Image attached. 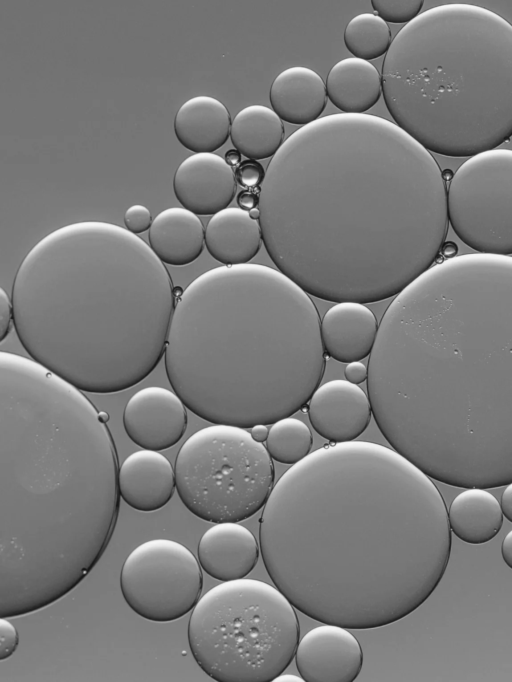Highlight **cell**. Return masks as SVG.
<instances>
[{
    "label": "cell",
    "mask_w": 512,
    "mask_h": 682,
    "mask_svg": "<svg viewBox=\"0 0 512 682\" xmlns=\"http://www.w3.org/2000/svg\"><path fill=\"white\" fill-rule=\"evenodd\" d=\"M201 568L212 578H245L259 558V545L250 530L236 522L216 523L200 538L197 548Z\"/></svg>",
    "instance_id": "e0dca14e"
},
{
    "label": "cell",
    "mask_w": 512,
    "mask_h": 682,
    "mask_svg": "<svg viewBox=\"0 0 512 682\" xmlns=\"http://www.w3.org/2000/svg\"><path fill=\"white\" fill-rule=\"evenodd\" d=\"M382 95L428 151L472 157L512 136V24L479 5L432 7L393 38Z\"/></svg>",
    "instance_id": "52a82bcc"
},
{
    "label": "cell",
    "mask_w": 512,
    "mask_h": 682,
    "mask_svg": "<svg viewBox=\"0 0 512 682\" xmlns=\"http://www.w3.org/2000/svg\"><path fill=\"white\" fill-rule=\"evenodd\" d=\"M234 170L214 153L184 159L173 177V191L183 208L196 215H214L228 207L236 193Z\"/></svg>",
    "instance_id": "9a60e30c"
},
{
    "label": "cell",
    "mask_w": 512,
    "mask_h": 682,
    "mask_svg": "<svg viewBox=\"0 0 512 682\" xmlns=\"http://www.w3.org/2000/svg\"><path fill=\"white\" fill-rule=\"evenodd\" d=\"M237 183L245 189L261 190L266 171L263 166L253 159L242 161L235 169Z\"/></svg>",
    "instance_id": "f1b7e54d"
},
{
    "label": "cell",
    "mask_w": 512,
    "mask_h": 682,
    "mask_svg": "<svg viewBox=\"0 0 512 682\" xmlns=\"http://www.w3.org/2000/svg\"><path fill=\"white\" fill-rule=\"evenodd\" d=\"M230 138L235 149L248 159L273 157L284 143L283 122L273 109L250 105L234 117Z\"/></svg>",
    "instance_id": "d4e9b609"
},
{
    "label": "cell",
    "mask_w": 512,
    "mask_h": 682,
    "mask_svg": "<svg viewBox=\"0 0 512 682\" xmlns=\"http://www.w3.org/2000/svg\"><path fill=\"white\" fill-rule=\"evenodd\" d=\"M265 249L307 294L374 303L431 268L448 231L443 171L396 123L336 113L301 126L260 191Z\"/></svg>",
    "instance_id": "6da1fadb"
},
{
    "label": "cell",
    "mask_w": 512,
    "mask_h": 682,
    "mask_svg": "<svg viewBox=\"0 0 512 682\" xmlns=\"http://www.w3.org/2000/svg\"><path fill=\"white\" fill-rule=\"evenodd\" d=\"M259 524L274 585L304 615L347 629L414 612L451 552L448 511L430 477L367 441L325 445L292 465Z\"/></svg>",
    "instance_id": "7a4b0ae2"
},
{
    "label": "cell",
    "mask_w": 512,
    "mask_h": 682,
    "mask_svg": "<svg viewBox=\"0 0 512 682\" xmlns=\"http://www.w3.org/2000/svg\"><path fill=\"white\" fill-rule=\"evenodd\" d=\"M262 242L259 220L238 207H227L214 214L205 229L209 254L226 266L247 264Z\"/></svg>",
    "instance_id": "ffe728a7"
},
{
    "label": "cell",
    "mask_w": 512,
    "mask_h": 682,
    "mask_svg": "<svg viewBox=\"0 0 512 682\" xmlns=\"http://www.w3.org/2000/svg\"><path fill=\"white\" fill-rule=\"evenodd\" d=\"M450 530L469 544H483L500 531L503 512L498 500L482 488H466L452 501L448 511Z\"/></svg>",
    "instance_id": "cb8c5ba5"
},
{
    "label": "cell",
    "mask_w": 512,
    "mask_h": 682,
    "mask_svg": "<svg viewBox=\"0 0 512 682\" xmlns=\"http://www.w3.org/2000/svg\"><path fill=\"white\" fill-rule=\"evenodd\" d=\"M200 567L194 554L177 541H145L130 552L122 565V596L146 620L175 621L189 613L200 599Z\"/></svg>",
    "instance_id": "8fae6325"
},
{
    "label": "cell",
    "mask_w": 512,
    "mask_h": 682,
    "mask_svg": "<svg viewBox=\"0 0 512 682\" xmlns=\"http://www.w3.org/2000/svg\"><path fill=\"white\" fill-rule=\"evenodd\" d=\"M231 117L218 99L200 95L185 101L174 118V133L179 143L195 153H213L230 136Z\"/></svg>",
    "instance_id": "44dd1931"
},
{
    "label": "cell",
    "mask_w": 512,
    "mask_h": 682,
    "mask_svg": "<svg viewBox=\"0 0 512 682\" xmlns=\"http://www.w3.org/2000/svg\"><path fill=\"white\" fill-rule=\"evenodd\" d=\"M371 403L356 384L335 379L319 386L309 400L313 429L333 443L356 440L371 420Z\"/></svg>",
    "instance_id": "5bb4252c"
},
{
    "label": "cell",
    "mask_w": 512,
    "mask_h": 682,
    "mask_svg": "<svg viewBox=\"0 0 512 682\" xmlns=\"http://www.w3.org/2000/svg\"><path fill=\"white\" fill-rule=\"evenodd\" d=\"M312 444L313 438L308 426L292 417L273 423L266 439L269 455L277 462L289 465L298 463L310 454Z\"/></svg>",
    "instance_id": "4316f807"
},
{
    "label": "cell",
    "mask_w": 512,
    "mask_h": 682,
    "mask_svg": "<svg viewBox=\"0 0 512 682\" xmlns=\"http://www.w3.org/2000/svg\"><path fill=\"white\" fill-rule=\"evenodd\" d=\"M19 636L14 625L5 617L0 618V660L10 657L17 649Z\"/></svg>",
    "instance_id": "4dcf8cb0"
},
{
    "label": "cell",
    "mask_w": 512,
    "mask_h": 682,
    "mask_svg": "<svg viewBox=\"0 0 512 682\" xmlns=\"http://www.w3.org/2000/svg\"><path fill=\"white\" fill-rule=\"evenodd\" d=\"M13 323V305L3 288H0V341L10 333Z\"/></svg>",
    "instance_id": "1f68e13d"
},
{
    "label": "cell",
    "mask_w": 512,
    "mask_h": 682,
    "mask_svg": "<svg viewBox=\"0 0 512 682\" xmlns=\"http://www.w3.org/2000/svg\"><path fill=\"white\" fill-rule=\"evenodd\" d=\"M372 7L386 23H409L419 14L422 0H372Z\"/></svg>",
    "instance_id": "83f0119b"
},
{
    "label": "cell",
    "mask_w": 512,
    "mask_h": 682,
    "mask_svg": "<svg viewBox=\"0 0 512 682\" xmlns=\"http://www.w3.org/2000/svg\"><path fill=\"white\" fill-rule=\"evenodd\" d=\"M501 555L506 565L512 569V530L507 533L502 541Z\"/></svg>",
    "instance_id": "d590c367"
},
{
    "label": "cell",
    "mask_w": 512,
    "mask_h": 682,
    "mask_svg": "<svg viewBox=\"0 0 512 682\" xmlns=\"http://www.w3.org/2000/svg\"><path fill=\"white\" fill-rule=\"evenodd\" d=\"M343 40L354 57L366 61L386 55L392 43L388 24L378 15L368 12L356 15L348 22Z\"/></svg>",
    "instance_id": "484cf974"
},
{
    "label": "cell",
    "mask_w": 512,
    "mask_h": 682,
    "mask_svg": "<svg viewBox=\"0 0 512 682\" xmlns=\"http://www.w3.org/2000/svg\"><path fill=\"white\" fill-rule=\"evenodd\" d=\"M500 505L503 515L512 522V482L506 485L501 496Z\"/></svg>",
    "instance_id": "e575fe53"
},
{
    "label": "cell",
    "mask_w": 512,
    "mask_h": 682,
    "mask_svg": "<svg viewBox=\"0 0 512 682\" xmlns=\"http://www.w3.org/2000/svg\"><path fill=\"white\" fill-rule=\"evenodd\" d=\"M118 469L103 414L81 390L1 351V559L44 578L93 567L117 520Z\"/></svg>",
    "instance_id": "5b68a950"
},
{
    "label": "cell",
    "mask_w": 512,
    "mask_h": 682,
    "mask_svg": "<svg viewBox=\"0 0 512 682\" xmlns=\"http://www.w3.org/2000/svg\"><path fill=\"white\" fill-rule=\"evenodd\" d=\"M299 633L289 599L277 587L249 578L209 589L187 628L194 660L218 682L274 681L293 660Z\"/></svg>",
    "instance_id": "ba28073f"
},
{
    "label": "cell",
    "mask_w": 512,
    "mask_h": 682,
    "mask_svg": "<svg viewBox=\"0 0 512 682\" xmlns=\"http://www.w3.org/2000/svg\"><path fill=\"white\" fill-rule=\"evenodd\" d=\"M295 663L306 682H352L363 666V652L347 628L324 623L299 641Z\"/></svg>",
    "instance_id": "4fadbf2b"
},
{
    "label": "cell",
    "mask_w": 512,
    "mask_h": 682,
    "mask_svg": "<svg viewBox=\"0 0 512 682\" xmlns=\"http://www.w3.org/2000/svg\"><path fill=\"white\" fill-rule=\"evenodd\" d=\"M13 325L30 357L81 391L144 380L164 356L175 294L151 247L104 221L62 226L21 261Z\"/></svg>",
    "instance_id": "277c9868"
},
{
    "label": "cell",
    "mask_w": 512,
    "mask_h": 682,
    "mask_svg": "<svg viewBox=\"0 0 512 682\" xmlns=\"http://www.w3.org/2000/svg\"><path fill=\"white\" fill-rule=\"evenodd\" d=\"M241 155L237 149H230L225 153L224 159L231 167H237L242 162Z\"/></svg>",
    "instance_id": "74e56055"
},
{
    "label": "cell",
    "mask_w": 512,
    "mask_h": 682,
    "mask_svg": "<svg viewBox=\"0 0 512 682\" xmlns=\"http://www.w3.org/2000/svg\"><path fill=\"white\" fill-rule=\"evenodd\" d=\"M250 433L256 441L263 442L266 441L269 430L267 429V425L258 424L251 428Z\"/></svg>",
    "instance_id": "8d00e7d4"
},
{
    "label": "cell",
    "mask_w": 512,
    "mask_h": 682,
    "mask_svg": "<svg viewBox=\"0 0 512 682\" xmlns=\"http://www.w3.org/2000/svg\"><path fill=\"white\" fill-rule=\"evenodd\" d=\"M309 295L261 264L219 266L176 298L164 352L174 392L198 417L252 428L301 410L325 370Z\"/></svg>",
    "instance_id": "8992f818"
},
{
    "label": "cell",
    "mask_w": 512,
    "mask_h": 682,
    "mask_svg": "<svg viewBox=\"0 0 512 682\" xmlns=\"http://www.w3.org/2000/svg\"><path fill=\"white\" fill-rule=\"evenodd\" d=\"M376 424L432 479L512 482V257L434 264L386 309L368 361Z\"/></svg>",
    "instance_id": "3957f363"
},
{
    "label": "cell",
    "mask_w": 512,
    "mask_h": 682,
    "mask_svg": "<svg viewBox=\"0 0 512 682\" xmlns=\"http://www.w3.org/2000/svg\"><path fill=\"white\" fill-rule=\"evenodd\" d=\"M176 487L170 461L154 450H138L128 455L118 469V491L122 500L141 512L164 507Z\"/></svg>",
    "instance_id": "2e32d148"
},
{
    "label": "cell",
    "mask_w": 512,
    "mask_h": 682,
    "mask_svg": "<svg viewBox=\"0 0 512 682\" xmlns=\"http://www.w3.org/2000/svg\"><path fill=\"white\" fill-rule=\"evenodd\" d=\"M149 246L168 265L185 266L202 253L205 231L199 217L182 207L167 208L156 215L148 234Z\"/></svg>",
    "instance_id": "7402d4cb"
},
{
    "label": "cell",
    "mask_w": 512,
    "mask_h": 682,
    "mask_svg": "<svg viewBox=\"0 0 512 682\" xmlns=\"http://www.w3.org/2000/svg\"><path fill=\"white\" fill-rule=\"evenodd\" d=\"M123 220L126 229L136 235L150 229L152 224L150 210L140 204L130 206L125 211Z\"/></svg>",
    "instance_id": "f546056e"
},
{
    "label": "cell",
    "mask_w": 512,
    "mask_h": 682,
    "mask_svg": "<svg viewBox=\"0 0 512 682\" xmlns=\"http://www.w3.org/2000/svg\"><path fill=\"white\" fill-rule=\"evenodd\" d=\"M123 426L132 442L161 451L174 446L187 427L186 406L166 388L149 386L134 393L123 411Z\"/></svg>",
    "instance_id": "7c38bea8"
},
{
    "label": "cell",
    "mask_w": 512,
    "mask_h": 682,
    "mask_svg": "<svg viewBox=\"0 0 512 682\" xmlns=\"http://www.w3.org/2000/svg\"><path fill=\"white\" fill-rule=\"evenodd\" d=\"M378 328L374 313L364 304L337 303L320 324L324 352L341 363L360 361L370 355Z\"/></svg>",
    "instance_id": "ac0fdd59"
},
{
    "label": "cell",
    "mask_w": 512,
    "mask_h": 682,
    "mask_svg": "<svg viewBox=\"0 0 512 682\" xmlns=\"http://www.w3.org/2000/svg\"><path fill=\"white\" fill-rule=\"evenodd\" d=\"M274 681H282V682L289 681V682H292V681H304V680L302 679L301 676H300V677H297V676L292 675V674H285V675H282V674H281V675H279L278 677H276V678L274 679Z\"/></svg>",
    "instance_id": "f35d334b"
},
{
    "label": "cell",
    "mask_w": 512,
    "mask_h": 682,
    "mask_svg": "<svg viewBox=\"0 0 512 682\" xmlns=\"http://www.w3.org/2000/svg\"><path fill=\"white\" fill-rule=\"evenodd\" d=\"M260 191L261 190H251L244 189L237 195V204L239 208L245 211H251L259 207L260 203Z\"/></svg>",
    "instance_id": "836d02e7"
},
{
    "label": "cell",
    "mask_w": 512,
    "mask_h": 682,
    "mask_svg": "<svg viewBox=\"0 0 512 682\" xmlns=\"http://www.w3.org/2000/svg\"><path fill=\"white\" fill-rule=\"evenodd\" d=\"M178 496L196 517L240 522L263 508L274 484L266 447L244 428L214 424L193 433L174 465Z\"/></svg>",
    "instance_id": "9c48e42d"
},
{
    "label": "cell",
    "mask_w": 512,
    "mask_h": 682,
    "mask_svg": "<svg viewBox=\"0 0 512 682\" xmlns=\"http://www.w3.org/2000/svg\"><path fill=\"white\" fill-rule=\"evenodd\" d=\"M269 99L281 120L305 126L320 118L328 97L326 85L317 72L304 66H292L275 77Z\"/></svg>",
    "instance_id": "d6986e66"
},
{
    "label": "cell",
    "mask_w": 512,
    "mask_h": 682,
    "mask_svg": "<svg viewBox=\"0 0 512 682\" xmlns=\"http://www.w3.org/2000/svg\"><path fill=\"white\" fill-rule=\"evenodd\" d=\"M344 375L347 381L357 385L367 380L368 368L359 361L350 362L345 367Z\"/></svg>",
    "instance_id": "d6a6232c"
},
{
    "label": "cell",
    "mask_w": 512,
    "mask_h": 682,
    "mask_svg": "<svg viewBox=\"0 0 512 682\" xmlns=\"http://www.w3.org/2000/svg\"><path fill=\"white\" fill-rule=\"evenodd\" d=\"M325 85L328 99L347 114H364L382 94V78L376 67L356 57L334 64Z\"/></svg>",
    "instance_id": "603a6c76"
},
{
    "label": "cell",
    "mask_w": 512,
    "mask_h": 682,
    "mask_svg": "<svg viewBox=\"0 0 512 682\" xmlns=\"http://www.w3.org/2000/svg\"><path fill=\"white\" fill-rule=\"evenodd\" d=\"M449 223L457 237L483 254H512V150L469 157L447 189Z\"/></svg>",
    "instance_id": "30bf717a"
}]
</instances>
